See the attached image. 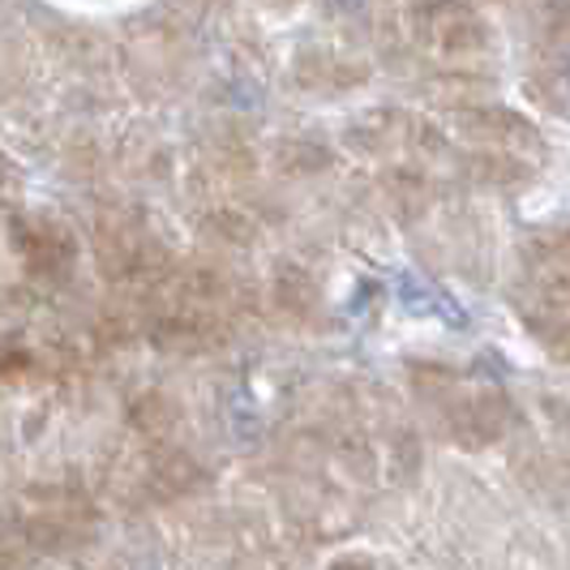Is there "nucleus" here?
I'll use <instances>...</instances> for the list:
<instances>
[{
	"instance_id": "nucleus-1",
	"label": "nucleus",
	"mask_w": 570,
	"mask_h": 570,
	"mask_svg": "<svg viewBox=\"0 0 570 570\" xmlns=\"http://www.w3.org/2000/svg\"><path fill=\"white\" fill-rule=\"evenodd\" d=\"M416 27L438 48H451V52H468V48H476L485 39L481 18L459 0H421L416 4Z\"/></svg>"
}]
</instances>
